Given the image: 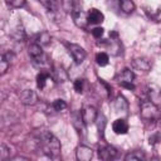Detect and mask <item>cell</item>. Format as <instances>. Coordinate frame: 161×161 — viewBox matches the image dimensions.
Returning <instances> with one entry per match:
<instances>
[{
    "label": "cell",
    "mask_w": 161,
    "mask_h": 161,
    "mask_svg": "<svg viewBox=\"0 0 161 161\" xmlns=\"http://www.w3.org/2000/svg\"><path fill=\"white\" fill-rule=\"evenodd\" d=\"M146 93L148 96V101L150 102H152L156 106L158 103H161V89L156 84H148L147 89H146Z\"/></svg>",
    "instance_id": "9c48e42d"
},
{
    "label": "cell",
    "mask_w": 161,
    "mask_h": 161,
    "mask_svg": "<svg viewBox=\"0 0 161 161\" xmlns=\"http://www.w3.org/2000/svg\"><path fill=\"white\" fill-rule=\"evenodd\" d=\"M118 156V151L116 147L111 145H103L98 147V157L101 161H114Z\"/></svg>",
    "instance_id": "3957f363"
},
{
    "label": "cell",
    "mask_w": 161,
    "mask_h": 161,
    "mask_svg": "<svg viewBox=\"0 0 161 161\" xmlns=\"http://www.w3.org/2000/svg\"><path fill=\"white\" fill-rule=\"evenodd\" d=\"M72 16H73V21H74V24H75L78 28L86 29L87 25L89 24V23H88V15H87V13H84L82 9L74 10V11L72 13Z\"/></svg>",
    "instance_id": "5b68a950"
},
{
    "label": "cell",
    "mask_w": 161,
    "mask_h": 161,
    "mask_svg": "<svg viewBox=\"0 0 161 161\" xmlns=\"http://www.w3.org/2000/svg\"><path fill=\"white\" fill-rule=\"evenodd\" d=\"M70 121H72L73 127L78 131V133H84V132H86V123H84V121H83L82 112H79V111L72 112V114H70Z\"/></svg>",
    "instance_id": "8992f818"
},
{
    "label": "cell",
    "mask_w": 161,
    "mask_h": 161,
    "mask_svg": "<svg viewBox=\"0 0 161 161\" xmlns=\"http://www.w3.org/2000/svg\"><path fill=\"white\" fill-rule=\"evenodd\" d=\"M121 87L127 88V89H130V91H135V84H133V83H123V84H121Z\"/></svg>",
    "instance_id": "1f68e13d"
},
{
    "label": "cell",
    "mask_w": 161,
    "mask_h": 161,
    "mask_svg": "<svg viewBox=\"0 0 161 161\" xmlns=\"http://www.w3.org/2000/svg\"><path fill=\"white\" fill-rule=\"evenodd\" d=\"M80 112H82V117H83V121H84L86 126L89 125V123L96 122V118L98 116V111L93 106H86Z\"/></svg>",
    "instance_id": "ba28073f"
},
{
    "label": "cell",
    "mask_w": 161,
    "mask_h": 161,
    "mask_svg": "<svg viewBox=\"0 0 161 161\" xmlns=\"http://www.w3.org/2000/svg\"><path fill=\"white\" fill-rule=\"evenodd\" d=\"M52 78L55 83H63V82L68 80V73L64 70V68L62 65H57L53 68Z\"/></svg>",
    "instance_id": "8fae6325"
},
{
    "label": "cell",
    "mask_w": 161,
    "mask_h": 161,
    "mask_svg": "<svg viewBox=\"0 0 161 161\" xmlns=\"http://www.w3.org/2000/svg\"><path fill=\"white\" fill-rule=\"evenodd\" d=\"M133 79H135V74L131 69L128 68H125L122 69L118 75L116 77V80L119 83V84H123V83H133Z\"/></svg>",
    "instance_id": "7c38bea8"
},
{
    "label": "cell",
    "mask_w": 161,
    "mask_h": 161,
    "mask_svg": "<svg viewBox=\"0 0 161 161\" xmlns=\"http://www.w3.org/2000/svg\"><path fill=\"white\" fill-rule=\"evenodd\" d=\"M52 107H53V109H55V111H63V109L67 108V103H65V101H63V99H55V101L52 103Z\"/></svg>",
    "instance_id": "83f0119b"
},
{
    "label": "cell",
    "mask_w": 161,
    "mask_h": 161,
    "mask_svg": "<svg viewBox=\"0 0 161 161\" xmlns=\"http://www.w3.org/2000/svg\"><path fill=\"white\" fill-rule=\"evenodd\" d=\"M28 52H29V55H30L31 60H33V59H39V58L44 57V53H43L42 47H40L39 44H36V43L30 44V45H29V50H28Z\"/></svg>",
    "instance_id": "d6986e66"
},
{
    "label": "cell",
    "mask_w": 161,
    "mask_h": 161,
    "mask_svg": "<svg viewBox=\"0 0 161 161\" xmlns=\"http://www.w3.org/2000/svg\"><path fill=\"white\" fill-rule=\"evenodd\" d=\"M112 130L117 135H125L128 132V123L123 118H117L112 125Z\"/></svg>",
    "instance_id": "5bb4252c"
},
{
    "label": "cell",
    "mask_w": 161,
    "mask_h": 161,
    "mask_svg": "<svg viewBox=\"0 0 161 161\" xmlns=\"http://www.w3.org/2000/svg\"><path fill=\"white\" fill-rule=\"evenodd\" d=\"M109 62V58H108V54L104 53V52H101L96 55V63L99 65V67H104L107 65Z\"/></svg>",
    "instance_id": "603a6c76"
},
{
    "label": "cell",
    "mask_w": 161,
    "mask_h": 161,
    "mask_svg": "<svg viewBox=\"0 0 161 161\" xmlns=\"http://www.w3.org/2000/svg\"><path fill=\"white\" fill-rule=\"evenodd\" d=\"M87 15H88V23L89 24H101L103 21V19H104L103 14L98 9H94V8L91 9L87 13Z\"/></svg>",
    "instance_id": "2e32d148"
},
{
    "label": "cell",
    "mask_w": 161,
    "mask_h": 161,
    "mask_svg": "<svg viewBox=\"0 0 161 161\" xmlns=\"http://www.w3.org/2000/svg\"><path fill=\"white\" fill-rule=\"evenodd\" d=\"M0 161H10V148H9L5 143H1Z\"/></svg>",
    "instance_id": "4316f807"
},
{
    "label": "cell",
    "mask_w": 161,
    "mask_h": 161,
    "mask_svg": "<svg viewBox=\"0 0 161 161\" xmlns=\"http://www.w3.org/2000/svg\"><path fill=\"white\" fill-rule=\"evenodd\" d=\"M9 67H10V60L5 57V54L3 53L1 54V59H0V74L3 75V74H5L6 72H8V69H9Z\"/></svg>",
    "instance_id": "d4e9b609"
},
{
    "label": "cell",
    "mask_w": 161,
    "mask_h": 161,
    "mask_svg": "<svg viewBox=\"0 0 161 161\" xmlns=\"http://www.w3.org/2000/svg\"><path fill=\"white\" fill-rule=\"evenodd\" d=\"M119 8L123 13L131 14L135 10V4L131 0H122V1H119Z\"/></svg>",
    "instance_id": "7402d4cb"
},
{
    "label": "cell",
    "mask_w": 161,
    "mask_h": 161,
    "mask_svg": "<svg viewBox=\"0 0 161 161\" xmlns=\"http://www.w3.org/2000/svg\"><path fill=\"white\" fill-rule=\"evenodd\" d=\"M10 161H30V160L26 157H23V156H15V157L10 158Z\"/></svg>",
    "instance_id": "d6a6232c"
},
{
    "label": "cell",
    "mask_w": 161,
    "mask_h": 161,
    "mask_svg": "<svg viewBox=\"0 0 161 161\" xmlns=\"http://www.w3.org/2000/svg\"><path fill=\"white\" fill-rule=\"evenodd\" d=\"M93 157V151L91 147L86 145H80L75 150V158L77 161H91Z\"/></svg>",
    "instance_id": "52a82bcc"
},
{
    "label": "cell",
    "mask_w": 161,
    "mask_h": 161,
    "mask_svg": "<svg viewBox=\"0 0 161 161\" xmlns=\"http://www.w3.org/2000/svg\"><path fill=\"white\" fill-rule=\"evenodd\" d=\"M96 125H97V130H98V135L101 138L104 137V130H106V125H107V119L104 117L103 113L98 112V116L96 118Z\"/></svg>",
    "instance_id": "ac0fdd59"
},
{
    "label": "cell",
    "mask_w": 161,
    "mask_h": 161,
    "mask_svg": "<svg viewBox=\"0 0 161 161\" xmlns=\"http://www.w3.org/2000/svg\"><path fill=\"white\" fill-rule=\"evenodd\" d=\"M73 87H74V91L77 93H83L84 89H86V79H83V78L75 79L74 83H73Z\"/></svg>",
    "instance_id": "484cf974"
},
{
    "label": "cell",
    "mask_w": 161,
    "mask_h": 161,
    "mask_svg": "<svg viewBox=\"0 0 161 161\" xmlns=\"http://www.w3.org/2000/svg\"><path fill=\"white\" fill-rule=\"evenodd\" d=\"M114 109L117 113H127L128 112V101L123 96H117L114 99Z\"/></svg>",
    "instance_id": "9a60e30c"
},
{
    "label": "cell",
    "mask_w": 161,
    "mask_h": 161,
    "mask_svg": "<svg viewBox=\"0 0 161 161\" xmlns=\"http://www.w3.org/2000/svg\"><path fill=\"white\" fill-rule=\"evenodd\" d=\"M141 117L145 121H156L161 117L158 107L150 101H143L141 104Z\"/></svg>",
    "instance_id": "7a4b0ae2"
},
{
    "label": "cell",
    "mask_w": 161,
    "mask_h": 161,
    "mask_svg": "<svg viewBox=\"0 0 161 161\" xmlns=\"http://www.w3.org/2000/svg\"><path fill=\"white\" fill-rule=\"evenodd\" d=\"M132 67L140 72H148L151 69V63L146 58H135L132 60Z\"/></svg>",
    "instance_id": "4fadbf2b"
},
{
    "label": "cell",
    "mask_w": 161,
    "mask_h": 161,
    "mask_svg": "<svg viewBox=\"0 0 161 161\" xmlns=\"http://www.w3.org/2000/svg\"><path fill=\"white\" fill-rule=\"evenodd\" d=\"M65 45H67V48H68L69 54L72 55L73 60H74L77 64H80V63L86 59L87 53H86V50H84L80 45H78V44H73V43H67Z\"/></svg>",
    "instance_id": "277c9868"
},
{
    "label": "cell",
    "mask_w": 161,
    "mask_h": 161,
    "mask_svg": "<svg viewBox=\"0 0 161 161\" xmlns=\"http://www.w3.org/2000/svg\"><path fill=\"white\" fill-rule=\"evenodd\" d=\"M36 44H39L40 47L42 45H48L49 43H50V35L47 33V31H43V33H40L38 36H36V42H35Z\"/></svg>",
    "instance_id": "cb8c5ba5"
},
{
    "label": "cell",
    "mask_w": 161,
    "mask_h": 161,
    "mask_svg": "<svg viewBox=\"0 0 161 161\" xmlns=\"http://www.w3.org/2000/svg\"><path fill=\"white\" fill-rule=\"evenodd\" d=\"M50 79V74L47 73V72H40L38 75H36V86L39 89H43L47 84V80Z\"/></svg>",
    "instance_id": "44dd1931"
},
{
    "label": "cell",
    "mask_w": 161,
    "mask_h": 161,
    "mask_svg": "<svg viewBox=\"0 0 161 161\" xmlns=\"http://www.w3.org/2000/svg\"><path fill=\"white\" fill-rule=\"evenodd\" d=\"M103 30H104V29H103L102 26H97V28L92 29V31H91V33H92V35H93L96 39H99V38L103 35Z\"/></svg>",
    "instance_id": "f546056e"
},
{
    "label": "cell",
    "mask_w": 161,
    "mask_h": 161,
    "mask_svg": "<svg viewBox=\"0 0 161 161\" xmlns=\"http://www.w3.org/2000/svg\"><path fill=\"white\" fill-rule=\"evenodd\" d=\"M39 146L42 152L52 158L53 161H59L60 157V143L58 138L49 131H43L39 136Z\"/></svg>",
    "instance_id": "6da1fadb"
},
{
    "label": "cell",
    "mask_w": 161,
    "mask_h": 161,
    "mask_svg": "<svg viewBox=\"0 0 161 161\" xmlns=\"http://www.w3.org/2000/svg\"><path fill=\"white\" fill-rule=\"evenodd\" d=\"M161 141V133L160 132H155V133H152L151 136H150V138H148V142H150V145H156V143H158Z\"/></svg>",
    "instance_id": "f1b7e54d"
},
{
    "label": "cell",
    "mask_w": 161,
    "mask_h": 161,
    "mask_svg": "<svg viewBox=\"0 0 161 161\" xmlns=\"http://www.w3.org/2000/svg\"><path fill=\"white\" fill-rule=\"evenodd\" d=\"M125 161H146V155L141 150H135L125 156Z\"/></svg>",
    "instance_id": "e0dca14e"
},
{
    "label": "cell",
    "mask_w": 161,
    "mask_h": 161,
    "mask_svg": "<svg viewBox=\"0 0 161 161\" xmlns=\"http://www.w3.org/2000/svg\"><path fill=\"white\" fill-rule=\"evenodd\" d=\"M11 36H13L16 42H24V40L26 39V34H25L24 28L20 26V25H18L16 28H14L13 31H11Z\"/></svg>",
    "instance_id": "ffe728a7"
},
{
    "label": "cell",
    "mask_w": 161,
    "mask_h": 161,
    "mask_svg": "<svg viewBox=\"0 0 161 161\" xmlns=\"http://www.w3.org/2000/svg\"><path fill=\"white\" fill-rule=\"evenodd\" d=\"M6 4L13 8H21L25 5V1L24 0H11V1H6Z\"/></svg>",
    "instance_id": "4dcf8cb0"
},
{
    "label": "cell",
    "mask_w": 161,
    "mask_h": 161,
    "mask_svg": "<svg viewBox=\"0 0 161 161\" xmlns=\"http://www.w3.org/2000/svg\"><path fill=\"white\" fill-rule=\"evenodd\" d=\"M20 101L25 106H34L38 102V96L31 89H24L20 93Z\"/></svg>",
    "instance_id": "30bf717a"
}]
</instances>
